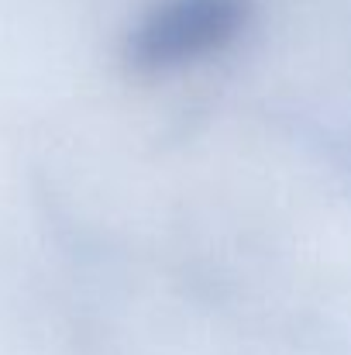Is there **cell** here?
I'll list each match as a JSON object with an SVG mask.
<instances>
[{
	"label": "cell",
	"instance_id": "1",
	"mask_svg": "<svg viewBox=\"0 0 351 355\" xmlns=\"http://www.w3.org/2000/svg\"><path fill=\"white\" fill-rule=\"evenodd\" d=\"M241 21V0H172L159 7L134 42V59L145 66H172L231 38Z\"/></svg>",
	"mask_w": 351,
	"mask_h": 355
}]
</instances>
